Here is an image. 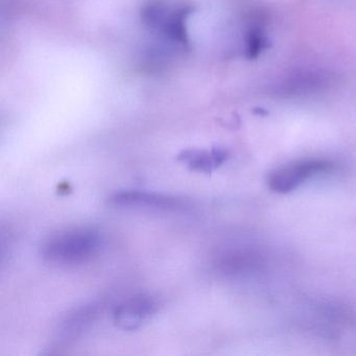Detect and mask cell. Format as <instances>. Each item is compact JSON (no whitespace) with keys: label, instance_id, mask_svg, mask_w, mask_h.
I'll list each match as a JSON object with an SVG mask.
<instances>
[{"label":"cell","instance_id":"8","mask_svg":"<svg viewBox=\"0 0 356 356\" xmlns=\"http://www.w3.org/2000/svg\"><path fill=\"white\" fill-rule=\"evenodd\" d=\"M266 44V36L264 34L262 29L259 26H254L253 29H250L249 32L247 33L245 37V53L248 57L256 58L262 49H264Z\"/></svg>","mask_w":356,"mask_h":356},{"label":"cell","instance_id":"4","mask_svg":"<svg viewBox=\"0 0 356 356\" xmlns=\"http://www.w3.org/2000/svg\"><path fill=\"white\" fill-rule=\"evenodd\" d=\"M109 203L115 207L156 210H176L183 207V201L178 197L139 191L116 193L110 197Z\"/></svg>","mask_w":356,"mask_h":356},{"label":"cell","instance_id":"7","mask_svg":"<svg viewBox=\"0 0 356 356\" xmlns=\"http://www.w3.org/2000/svg\"><path fill=\"white\" fill-rule=\"evenodd\" d=\"M259 264V259L254 254L235 252V253L222 256L218 266L220 270L227 274H241V273L254 270L255 266Z\"/></svg>","mask_w":356,"mask_h":356},{"label":"cell","instance_id":"2","mask_svg":"<svg viewBox=\"0 0 356 356\" xmlns=\"http://www.w3.org/2000/svg\"><path fill=\"white\" fill-rule=\"evenodd\" d=\"M337 170L331 160L305 159L279 168L268 178V188L277 193H289L314 177L329 174Z\"/></svg>","mask_w":356,"mask_h":356},{"label":"cell","instance_id":"1","mask_svg":"<svg viewBox=\"0 0 356 356\" xmlns=\"http://www.w3.org/2000/svg\"><path fill=\"white\" fill-rule=\"evenodd\" d=\"M102 237L91 229L61 231L43 241L40 254L49 264L74 266L86 264L99 254Z\"/></svg>","mask_w":356,"mask_h":356},{"label":"cell","instance_id":"3","mask_svg":"<svg viewBox=\"0 0 356 356\" xmlns=\"http://www.w3.org/2000/svg\"><path fill=\"white\" fill-rule=\"evenodd\" d=\"M158 306L159 304L152 296H134L116 306L112 318L118 328L127 331L135 330L156 314Z\"/></svg>","mask_w":356,"mask_h":356},{"label":"cell","instance_id":"5","mask_svg":"<svg viewBox=\"0 0 356 356\" xmlns=\"http://www.w3.org/2000/svg\"><path fill=\"white\" fill-rule=\"evenodd\" d=\"M99 314V305L91 303L74 310L68 314L60 325L58 334L63 341H74L80 337L93 322L97 320Z\"/></svg>","mask_w":356,"mask_h":356},{"label":"cell","instance_id":"6","mask_svg":"<svg viewBox=\"0 0 356 356\" xmlns=\"http://www.w3.org/2000/svg\"><path fill=\"white\" fill-rule=\"evenodd\" d=\"M178 159L185 162L191 170L211 172L216 168H220L228 159V154L220 149H213L211 151L188 149V151L182 152L178 156Z\"/></svg>","mask_w":356,"mask_h":356}]
</instances>
